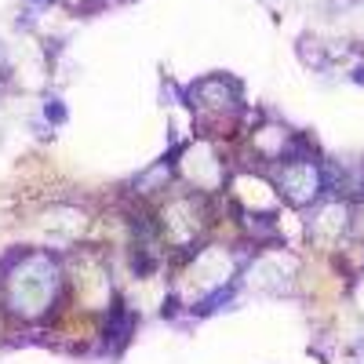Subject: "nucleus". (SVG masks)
<instances>
[{
  "label": "nucleus",
  "instance_id": "f03ea898",
  "mask_svg": "<svg viewBox=\"0 0 364 364\" xmlns=\"http://www.w3.org/2000/svg\"><path fill=\"white\" fill-rule=\"evenodd\" d=\"M277 186H281V197H288L299 208H306L310 200H317L324 193V168L314 157L284 161V168L277 175Z\"/></svg>",
  "mask_w": 364,
  "mask_h": 364
},
{
  "label": "nucleus",
  "instance_id": "423d86ee",
  "mask_svg": "<svg viewBox=\"0 0 364 364\" xmlns=\"http://www.w3.org/2000/svg\"><path fill=\"white\" fill-rule=\"evenodd\" d=\"M171 164H175V157L168 161H161V164H154L149 171H142L139 178H135V193H154V190H168V178H171Z\"/></svg>",
  "mask_w": 364,
  "mask_h": 364
},
{
  "label": "nucleus",
  "instance_id": "1a4fd4ad",
  "mask_svg": "<svg viewBox=\"0 0 364 364\" xmlns=\"http://www.w3.org/2000/svg\"><path fill=\"white\" fill-rule=\"evenodd\" d=\"M33 4H41V8H51V4H63V0H33Z\"/></svg>",
  "mask_w": 364,
  "mask_h": 364
},
{
  "label": "nucleus",
  "instance_id": "20e7f679",
  "mask_svg": "<svg viewBox=\"0 0 364 364\" xmlns=\"http://www.w3.org/2000/svg\"><path fill=\"white\" fill-rule=\"evenodd\" d=\"M186 102L208 120V117H226L240 109V91L226 77H204L186 91Z\"/></svg>",
  "mask_w": 364,
  "mask_h": 364
},
{
  "label": "nucleus",
  "instance_id": "f257e3e1",
  "mask_svg": "<svg viewBox=\"0 0 364 364\" xmlns=\"http://www.w3.org/2000/svg\"><path fill=\"white\" fill-rule=\"evenodd\" d=\"M58 291H63V269L48 252H11L0 262V295L15 317H44L55 306Z\"/></svg>",
  "mask_w": 364,
  "mask_h": 364
},
{
  "label": "nucleus",
  "instance_id": "9d476101",
  "mask_svg": "<svg viewBox=\"0 0 364 364\" xmlns=\"http://www.w3.org/2000/svg\"><path fill=\"white\" fill-rule=\"evenodd\" d=\"M0 80H4V70H0Z\"/></svg>",
  "mask_w": 364,
  "mask_h": 364
},
{
  "label": "nucleus",
  "instance_id": "7ed1b4c3",
  "mask_svg": "<svg viewBox=\"0 0 364 364\" xmlns=\"http://www.w3.org/2000/svg\"><path fill=\"white\" fill-rule=\"evenodd\" d=\"M200 204H204L200 197H175L171 204H164V211H161L164 240H171L175 248H190L197 240V233H200V226H204Z\"/></svg>",
  "mask_w": 364,
  "mask_h": 364
},
{
  "label": "nucleus",
  "instance_id": "0eeeda50",
  "mask_svg": "<svg viewBox=\"0 0 364 364\" xmlns=\"http://www.w3.org/2000/svg\"><path fill=\"white\" fill-rule=\"evenodd\" d=\"M44 120H48V124L51 128H63L66 124V120H70V109L63 106V99H44Z\"/></svg>",
  "mask_w": 364,
  "mask_h": 364
},
{
  "label": "nucleus",
  "instance_id": "39448f33",
  "mask_svg": "<svg viewBox=\"0 0 364 364\" xmlns=\"http://www.w3.org/2000/svg\"><path fill=\"white\" fill-rule=\"evenodd\" d=\"M135 331V314L124 306V302H113L109 306V317H106V339H117V343H128Z\"/></svg>",
  "mask_w": 364,
  "mask_h": 364
},
{
  "label": "nucleus",
  "instance_id": "6e6552de",
  "mask_svg": "<svg viewBox=\"0 0 364 364\" xmlns=\"http://www.w3.org/2000/svg\"><path fill=\"white\" fill-rule=\"evenodd\" d=\"M353 80H357V84H364V66H357V70H353Z\"/></svg>",
  "mask_w": 364,
  "mask_h": 364
}]
</instances>
